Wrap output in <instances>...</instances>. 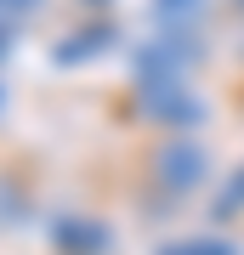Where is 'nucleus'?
I'll return each mask as SVG.
<instances>
[{"instance_id": "f257e3e1", "label": "nucleus", "mask_w": 244, "mask_h": 255, "mask_svg": "<svg viewBox=\"0 0 244 255\" xmlns=\"http://www.w3.org/2000/svg\"><path fill=\"white\" fill-rule=\"evenodd\" d=\"M159 176L171 187H193L205 176V153H199V147H165V153H159Z\"/></svg>"}, {"instance_id": "f03ea898", "label": "nucleus", "mask_w": 244, "mask_h": 255, "mask_svg": "<svg viewBox=\"0 0 244 255\" xmlns=\"http://www.w3.org/2000/svg\"><path fill=\"white\" fill-rule=\"evenodd\" d=\"M165 255H227V244H210V238H199V244H176Z\"/></svg>"}]
</instances>
